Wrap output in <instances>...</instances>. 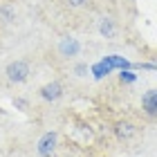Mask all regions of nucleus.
<instances>
[{"label": "nucleus", "instance_id": "nucleus-9", "mask_svg": "<svg viewBox=\"0 0 157 157\" xmlns=\"http://www.w3.org/2000/svg\"><path fill=\"white\" fill-rule=\"evenodd\" d=\"M74 72H76V76H85L88 74V65H85V63H78V65L74 67Z\"/></svg>", "mask_w": 157, "mask_h": 157}, {"label": "nucleus", "instance_id": "nucleus-8", "mask_svg": "<svg viewBox=\"0 0 157 157\" xmlns=\"http://www.w3.org/2000/svg\"><path fill=\"white\" fill-rule=\"evenodd\" d=\"M117 135L121 139H128V137H132V135H135V128L130 124H119L117 126Z\"/></svg>", "mask_w": 157, "mask_h": 157}, {"label": "nucleus", "instance_id": "nucleus-4", "mask_svg": "<svg viewBox=\"0 0 157 157\" xmlns=\"http://www.w3.org/2000/svg\"><path fill=\"white\" fill-rule=\"evenodd\" d=\"M40 97L45 99V101H56V99H61L63 97V88H61V83H47V85H43L40 88Z\"/></svg>", "mask_w": 157, "mask_h": 157}, {"label": "nucleus", "instance_id": "nucleus-10", "mask_svg": "<svg viewBox=\"0 0 157 157\" xmlns=\"http://www.w3.org/2000/svg\"><path fill=\"white\" fill-rule=\"evenodd\" d=\"M119 76H121V81H124V83H132L135 78H137V76H135L132 72H121Z\"/></svg>", "mask_w": 157, "mask_h": 157}, {"label": "nucleus", "instance_id": "nucleus-7", "mask_svg": "<svg viewBox=\"0 0 157 157\" xmlns=\"http://www.w3.org/2000/svg\"><path fill=\"white\" fill-rule=\"evenodd\" d=\"M103 63H105L110 70H112V67H121V72H124V67H130V63L124 61V59H119V56H105Z\"/></svg>", "mask_w": 157, "mask_h": 157}, {"label": "nucleus", "instance_id": "nucleus-2", "mask_svg": "<svg viewBox=\"0 0 157 157\" xmlns=\"http://www.w3.org/2000/svg\"><path fill=\"white\" fill-rule=\"evenodd\" d=\"M56 151V132H45L38 139V155L40 157H52Z\"/></svg>", "mask_w": 157, "mask_h": 157}, {"label": "nucleus", "instance_id": "nucleus-12", "mask_svg": "<svg viewBox=\"0 0 157 157\" xmlns=\"http://www.w3.org/2000/svg\"><path fill=\"white\" fill-rule=\"evenodd\" d=\"M70 5H72V7H83L85 0H70Z\"/></svg>", "mask_w": 157, "mask_h": 157}, {"label": "nucleus", "instance_id": "nucleus-6", "mask_svg": "<svg viewBox=\"0 0 157 157\" xmlns=\"http://www.w3.org/2000/svg\"><path fill=\"white\" fill-rule=\"evenodd\" d=\"M99 32H101V36L112 38V36H115V23H112L110 18H103L101 25H99Z\"/></svg>", "mask_w": 157, "mask_h": 157}, {"label": "nucleus", "instance_id": "nucleus-11", "mask_svg": "<svg viewBox=\"0 0 157 157\" xmlns=\"http://www.w3.org/2000/svg\"><path fill=\"white\" fill-rule=\"evenodd\" d=\"M0 13H2V16L7 18V23H9V20H13V13H11V9H7V7H2V9H0Z\"/></svg>", "mask_w": 157, "mask_h": 157}, {"label": "nucleus", "instance_id": "nucleus-3", "mask_svg": "<svg viewBox=\"0 0 157 157\" xmlns=\"http://www.w3.org/2000/svg\"><path fill=\"white\" fill-rule=\"evenodd\" d=\"M59 52H61V56L70 59V56H76L78 52H81V45H78L76 38L65 36V38H61V43H59Z\"/></svg>", "mask_w": 157, "mask_h": 157}, {"label": "nucleus", "instance_id": "nucleus-5", "mask_svg": "<svg viewBox=\"0 0 157 157\" xmlns=\"http://www.w3.org/2000/svg\"><path fill=\"white\" fill-rule=\"evenodd\" d=\"M141 105H144L148 117H155L157 115V90H148L146 94L141 97Z\"/></svg>", "mask_w": 157, "mask_h": 157}, {"label": "nucleus", "instance_id": "nucleus-1", "mask_svg": "<svg viewBox=\"0 0 157 157\" xmlns=\"http://www.w3.org/2000/svg\"><path fill=\"white\" fill-rule=\"evenodd\" d=\"M27 76H29V65L25 61H13L7 65V78L11 83H23L27 81Z\"/></svg>", "mask_w": 157, "mask_h": 157}]
</instances>
